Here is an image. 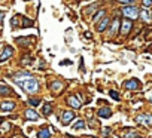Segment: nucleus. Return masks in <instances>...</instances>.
<instances>
[{
    "mask_svg": "<svg viewBox=\"0 0 152 138\" xmlns=\"http://www.w3.org/2000/svg\"><path fill=\"white\" fill-rule=\"evenodd\" d=\"M5 18V12H0V21H2Z\"/></svg>",
    "mask_w": 152,
    "mask_h": 138,
    "instance_id": "nucleus-34",
    "label": "nucleus"
},
{
    "mask_svg": "<svg viewBox=\"0 0 152 138\" xmlns=\"http://www.w3.org/2000/svg\"><path fill=\"white\" fill-rule=\"evenodd\" d=\"M67 103L70 104L72 108H76V110L81 108V103L78 101V98H76V97H69V98H67Z\"/></svg>",
    "mask_w": 152,
    "mask_h": 138,
    "instance_id": "nucleus-11",
    "label": "nucleus"
},
{
    "mask_svg": "<svg viewBox=\"0 0 152 138\" xmlns=\"http://www.w3.org/2000/svg\"><path fill=\"white\" fill-rule=\"evenodd\" d=\"M143 6H145V8L152 6V0H143Z\"/></svg>",
    "mask_w": 152,
    "mask_h": 138,
    "instance_id": "nucleus-29",
    "label": "nucleus"
},
{
    "mask_svg": "<svg viewBox=\"0 0 152 138\" xmlns=\"http://www.w3.org/2000/svg\"><path fill=\"white\" fill-rule=\"evenodd\" d=\"M103 15H104V11H99V12H97V15L94 17V20H93V21H94V22H97V21H99Z\"/></svg>",
    "mask_w": 152,
    "mask_h": 138,
    "instance_id": "nucleus-23",
    "label": "nucleus"
},
{
    "mask_svg": "<svg viewBox=\"0 0 152 138\" xmlns=\"http://www.w3.org/2000/svg\"><path fill=\"white\" fill-rule=\"evenodd\" d=\"M125 138H137V137H136V132H134V131H130V132L125 135Z\"/></svg>",
    "mask_w": 152,
    "mask_h": 138,
    "instance_id": "nucleus-28",
    "label": "nucleus"
},
{
    "mask_svg": "<svg viewBox=\"0 0 152 138\" xmlns=\"http://www.w3.org/2000/svg\"><path fill=\"white\" fill-rule=\"evenodd\" d=\"M96 8H97V5H91L90 8H87V9H85V12H87V14H90V12L96 11Z\"/></svg>",
    "mask_w": 152,
    "mask_h": 138,
    "instance_id": "nucleus-27",
    "label": "nucleus"
},
{
    "mask_svg": "<svg viewBox=\"0 0 152 138\" xmlns=\"http://www.w3.org/2000/svg\"><path fill=\"white\" fill-rule=\"evenodd\" d=\"M84 36H85L87 39H91V37H93V34H91L90 31H85V33H84Z\"/></svg>",
    "mask_w": 152,
    "mask_h": 138,
    "instance_id": "nucleus-32",
    "label": "nucleus"
},
{
    "mask_svg": "<svg viewBox=\"0 0 152 138\" xmlns=\"http://www.w3.org/2000/svg\"><path fill=\"white\" fill-rule=\"evenodd\" d=\"M11 94H12V89H11L9 86H6V85L0 86V97H8V95H11Z\"/></svg>",
    "mask_w": 152,
    "mask_h": 138,
    "instance_id": "nucleus-16",
    "label": "nucleus"
},
{
    "mask_svg": "<svg viewBox=\"0 0 152 138\" xmlns=\"http://www.w3.org/2000/svg\"><path fill=\"white\" fill-rule=\"evenodd\" d=\"M131 27H133V24H131V21L130 20H125V21H122L121 22V33L125 36V34H128L130 33V30H131Z\"/></svg>",
    "mask_w": 152,
    "mask_h": 138,
    "instance_id": "nucleus-9",
    "label": "nucleus"
},
{
    "mask_svg": "<svg viewBox=\"0 0 152 138\" xmlns=\"http://www.w3.org/2000/svg\"><path fill=\"white\" fill-rule=\"evenodd\" d=\"M24 116H26L27 120H39V119H40V116H39L33 108H27L26 113H24Z\"/></svg>",
    "mask_w": 152,
    "mask_h": 138,
    "instance_id": "nucleus-8",
    "label": "nucleus"
},
{
    "mask_svg": "<svg viewBox=\"0 0 152 138\" xmlns=\"http://www.w3.org/2000/svg\"><path fill=\"white\" fill-rule=\"evenodd\" d=\"M51 137V132H49V129H40L39 132H37V138H49Z\"/></svg>",
    "mask_w": 152,
    "mask_h": 138,
    "instance_id": "nucleus-19",
    "label": "nucleus"
},
{
    "mask_svg": "<svg viewBox=\"0 0 152 138\" xmlns=\"http://www.w3.org/2000/svg\"><path fill=\"white\" fill-rule=\"evenodd\" d=\"M96 138H97V137H96Z\"/></svg>",
    "mask_w": 152,
    "mask_h": 138,
    "instance_id": "nucleus-36",
    "label": "nucleus"
},
{
    "mask_svg": "<svg viewBox=\"0 0 152 138\" xmlns=\"http://www.w3.org/2000/svg\"><path fill=\"white\" fill-rule=\"evenodd\" d=\"M63 83L61 82H54L52 85H51V91L54 92V94H58V92H61L63 91Z\"/></svg>",
    "mask_w": 152,
    "mask_h": 138,
    "instance_id": "nucleus-14",
    "label": "nucleus"
},
{
    "mask_svg": "<svg viewBox=\"0 0 152 138\" xmlns=\"http://www.w3.org/2000/svg\"><path fill=\"white\" fill-rule=\"evenodd\" d=\"M20 86H21L27 94H34V92H37V89H39V85H37V82H36L33 77H31V79H27V80H24V82H21Z\"/></svg>",
    "mask_w": 152,
    "mask_h": 138,
    "instance_id": "nucleus-1",
    "label": "nucleus"
},
{
    "mask_svg": "<svg viewBox=\"0 0 152 138\" xmlns=\"http://www.w3.org/2000/svg\"><path fill=\"white\" fill-rule=\"evenodd\" d=\"M11 55H12V48H11V46H6V48L3 49V52L0 53V62L6 61V59H8Z\"/></svg>",
    "mask_w": 152,
    "mask_h": 138,
    "instance_id": "nucleus-10",
    "label": "nucleus"
},
{
    "mask_svg": "<svg viewBox=\"0 0 152 138\" xmlns=\"http://www.w3.org/2000/svg\"><path fill=\"white\" fill-rule=\"evenodd\" d=\"M42 111H43V114H45V116H49V114L52 113V104H51V103H45V104H43V110H42Z\"/></svg>",
    "mask_w": 152,
    "mask_h": 138,
    "instance_id": "nucleus-18",
    "label": "nucleus"
},
{
    "mask_svg": "<svg viewBox=\"0 0 152 138\" xmlns=\"http://www.w3.org/2000/svg\"><path fill=\"white\" fill-rule=\"evenodd\" d=\"M136 120L142 125H146V126H152V116L151 114H140L136 117Z\"/></svg>",
    "mask_w": 152,
    "mask_h": 138,
    "instance_id": "nucleus-4",
    "label": "nucleus"
},
{
    "mask_svg": "<svg viewBox=\"0 0 152 138\" xmlns=\"http://www.w3.org/2000/svg\"><path fill=\"white\" fill-rule=\"evenodd\" d=\"M69 64H72V61H69V59H64V61L61 62V65H69Z\"/></svg>",
    "mask_w": 152,
    "mask_h": 138,
    "instance_id": "nucleus-33",
    "label": "nucleus"
},
{
    "mask_svg": "<svg viewBox=\"0 0 152 138\" xmlns=\"http://www.w3.org/2000/svg\"><path fill=\"white\" fill-rule=\"evenodd\" d=\"M39 103H40V100H39V98H31V100H30V104H31V105H34V107H36V105H39Z\"/></svg>",
    "mask_w": 152,
    "mask_h": 138,
    "instance_id": "nucleus-26",
    "label": "nucleus"
},
{
    "mask_svg": "<svg viewBox=\"0 0 152 138\" xmlns=\"http://www.w3.org/2000/svg\"><path fill=\"white\" fill-rule=\"evenodd\" d=\"M118 2H119L121 5H131L133 0H118Z\"/></svg>",
    "mask_w": 152,
    "mask_h": 138,
    "instance_id": "nucleus-30",
    "label": "nucleus"
},
{
    "mask_svg": "<svg viewBox=\"0 0 152 138\" xmlns=\"http://www.w3.org/2000/svg\"><path fill=\"white\" fill-rule=\"evenodd\" d=\"M139 17H140L145 22H149V21L152 20V15H151L148 11H142V12H139Z\"/></svg>",
    "mask_w": 152,
    "mask_h": 138,
    "instance_id": "nucleus-17",
    "label": "nucleus"
},
{
    "mask_svg": "<svg viewBox=\"0 0 152 138\" xmlns=\"http://www.w3.org/2000/svg\"><path fill=\"white\" fill-rule=\"evenodd\" d=\"M73 119H75V113L73 111H63V116H61L63 125H69Z\"/></svg>",
    "mask_w": 152,
    "mask_h": 138,
    "instance_id": "nucleus-6",
    "label": "nucleus"
},
{
    "mask_svg": "<svg viewBox=\"0 0 152 138\" xmlns=\"http://www.w3.org/2000/svg\"><path fill=\"white\" fill-rule=\"evenodd\" d=\"M27 79H31V74H30L28 72H21V73L14 74V80H15L17 83H21V82H24V80H27Z\"/></svg>",
    "mask_w": 152,
    "mask_h": 138,
    "instance_id": "nucleus-5",
    "label": "nucleus"
},
{
    "mask_svg": "<svg viewBox=\"0 0 152 138\" xmlns=\"http://www.w3.org/2000/svg\"><path fill=\"white\" fill-rule=\"evenodd\" d=\"M124 85H125V88L130 89V91H137V89H140V80H137V79H130V80H127Z\"/></svg>",
    "mask_w": 152,
    "mask_h": 138,
    "instance_id": "nucleus-3",
    "label": "nucleus"
},
{
    "mask_svg": "<svg viewBox=\"0 0 152 138\" xmlns=\"http://www.w3.org/2000/svg\"><path fill=\"white\" fill-rule=\"evenodd\" d=\"M20 18H21L20 15H15V17L11 20V24H12V27H18L17 24H18V20H20Z\"/></svg>",
    "mask_w": 152,
    "mask_h": 138,
    "instance_id": "nucleus-21",
    "label": "nucleus"
},
{
    "mask_svg": "<svg viewBox=\"0 0 152 138\" xmlns=\"http://www.w3.org/2000/svg\"><path fill=\"white\" fill-rule=\"evenodd\" d=\"M21 25H23V27H33V25H34V22H33L31 20H28V18L23 17V18H21Z\"/></svg>",
    "mask_w": 152,
    "mask_h": 138,
    "instance_id": "nucleus-20",
    "label": "nucleus"
},
{
    "mask_svg": "<svg viewBox=\"0 0 152 138\" xmlns=\"http://www.w3.org/2000/svg\"><path fill=\"white\" fill-rule=\"evenodd\" d=\"M75 129H81V128H85V122L84 120H79L78 123H75V126H73Z\"/></svg>",
    "mask_w": 152,
    "mask_h": 138,
    "instance_id": "nucleus-22",
    "label": "nucleus"
},
{
    "mask_svg": "<svg viewBox=\"0 0 152 138\" xmlns=\"http://www.w3.org/2000/svg\"><path fill=\"white\" fill-rule=\"evenodd\" d=\"M148 100L152 103V92H149V95H148Z\"/></svg>",
    "mask_w": 152,
    "mask_h": 138,
    "instance_id": "nucleus-35",
    "label": "nucleus"
},
{
    "mask_svg": "<svg viewBox=\"0 0 152 138\" xmlns=\"http://www.w3.org/2000/svg\"><path fill=\"white\" fill-rule=\"evenodd\" d=\"M15 108V103L14 101H3L0 103V110L2 111H12Z\"/></svg>",
    "mask_w": 152,
    "mask_h": 138,
    "instance_id": "nucleus-7",
    "label": "nucleus"
},
{
    "mask_svg": "<svg viewBox=\"0 0 152 138\" xmlns=\"http://www.w3.org/2000/svg\"><path fill=\"white\" fill-rule=\"evenodd\" d=\"M99 116L100 117H110L112 116V110L109 107H103V108L99 110Z\"/></svg>",
    "mask_w": 152,
    "mask_h": 138,
    "instance_id": "nucleus-15",
    "label": "nucleus"
},
{
    "mask_svg": "<svg viewBox=\"0 0 152 138\" xmlns=\"http://www.w3.org/2000/svg\"><path fill=\"white\" fill-rule=\"evenodd\" d=\"M21 62H23L24 65H28V64L31 62V58H30V56H24V58L21 59Z\"/></svg>",
    "mask_w": 152,
    "mask_h": 138,
    "instance_id": "nucleus-25",
    "label": "nucleus"
},
{
    "mask_svg": "<svg viewBox=\"0 0 152 138\" xmlns=\"http://www.w3.org/2000/svg\"><path fill=\"white\" fill-rule=\"evenodd\" d=\"M109 134H110V128H104L103 129V135L104 137H109Z\"/></svg>",
    "mask_w": 152,
    "mask_h": 138,
    "instance_id": "nucleus-31",
    "label": "nucleus"
},
{
    "mask_svg": "<svg viewBox=\"0 0 152 138\" xmlns=\"http://www.w3.org/2000/svg\"><path fill=\"white\" fill-rule=\"evenodd\" d=\"M119 24H121V21H119L118 18H115L113 22H112V27H110V36H112V37L116 34V31H118V28H119Z\"/></svg>",
    "mask_w": 152,
    "mask_h": 138,
    "instance_id": "nucleus-12",
    "label": "nucleus"
},
{
    "mask_svg": "<svg viewBox=\"0 0 152 138\" xmlns=\"http://www.w3.org/2000/svg\"><path fill=\"white\" fill-rule=\"evenodd\" d=\"M109 95H110V97H112L113 100H116V101H119V94H118L116 91H110V92H109Z\"/></svg>",
    "mask_w": 152,
    "mask_h": 138,
    "instance_id": "nucleus-24",
    "label": "nucleus"
},
{
    "mask_svg": "<svg viewBox=\"0 0 152 138\" xmlns=\"http://www.w3.org/2000/svg\"><path fill=\"white\" fill-rule=\"evenodd\" d=\"M122 14H124L127 18L134 20V18H137V17H139V9H137V8H134V6H125V8L122 9Z\"/></svg>",
    "mask_w": 152,
    "mask_h": 138,
    "instance_id": "nucleus-2",
    "label": "nucleus"
},
{
    "mask_svg": "<svg viewBox=\"0 0 152 138\" xmlns=\"http://www.w3.org/2000/svg\"><path fill=\"white\" fill-rule=\"evenodd\" d=\"M109 22H110V20H109L107 17H106V18H103V20H102V22H100V25L97 27V31H100V33H102V31H104V30L107 28Z\"/></svg>",
    "mask_w": 152,
    "mask_h": 138,
    "instance_id": "nucleus-13",
    "label": "nucleus"
}]
</instances>
